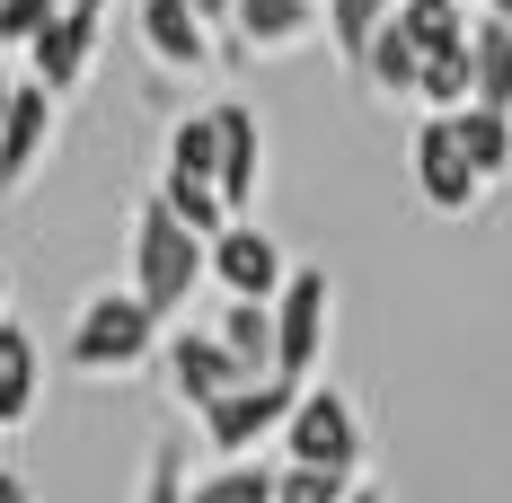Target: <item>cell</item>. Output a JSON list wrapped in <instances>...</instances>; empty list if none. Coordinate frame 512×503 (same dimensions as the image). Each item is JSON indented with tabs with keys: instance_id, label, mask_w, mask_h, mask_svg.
Instances as JSON below:
<instances>
[{
	"instance_id": "cell-24",
	"label": "cell",
	"mask_w": 512,
	"mask_h": 503,
	"mask_svg": "<svg viewBox=\"0 0 512 503\" xmlns=\"http://www.w3.org/2000/svg\"><path fill=\"white\" fill-rule=\"evenodd\" d=\"M274 503H345V477H327V468H274Z\"/></svg>"
},
{
	"instance_id": "cell-25",
	"label": "cell",
	"mask_w": 512,
	"mask_h": 503,
	"mask_svg": "<svg viewBox=\"0 0 512 503\" xmlns=\"http://www.w3.org/2000/svg\"><path fill=\"white\" fill-rule=\"evenodd\" d=\"M53 9L45 0H0V53H27L36 45V27H45Z\"/></svg>"
},
{
	"instance_id": "cell-20",
	"label": "cell",
	"mask_w": 512,
	"mask_h": 503,
	"mask_svg": "<svg viewBox=\"0 0 512 503\" xmlns=\"http://www.w3.org/2000/svg\"><path fill=\"white\" fill-rule=\"evenodd\" d=\"M415 106H433V115H460V106H468V36H460V45H442V53H424Z\"/></svg>"
},
{
	"instance_id": "cell-2",
	"label": "cell",
	"mask_w": 512,
	"mask_h": 503,
	"mask_svg": "<svg viewBox=\"0 0 512 503\" xmlns=\"http://www.w3.org/2000/svg\"><path fill=\"white\" fill-rule=\"evenodd\" d=\"M62 353H71V371H89V380H124V371H142L159 353V318L133 301L124 283H106V292H89V301L71 309Z\"/></svg>"
},
{
	"instance_id": "cell-22",
	"label": "cell",
	"mask_w": 512,
	"mask_h": 503,
	"mask_svg": "<svg viewBox=\"0 0 512 503\" xmlns=\"http://www.w3.org/2000/svg\"><path fill=\"white\" fill-rule=\"evenodd\" d=\"M151 195L168 203V212H177V221H186V230H195V239H212V230H221V221H230V212H221V195H212L204 177H159Z\"/></svg>"
},
{
	"instance_id": "cell-4",
	"label": "cell",
	"mask_w": 512,
	"mask_h": 503,
	"mask_svg": "<svg viewBox=\"0 0 512 503\" xmlns=\"http://www.w3.org/2000/svg\"><path fill=\"white\" fill-rule=\"evenodd\" d=\"M274 442H283V459H292V468H327V477H345V486H354L362 459H371L362 415H354V398H345V389H301Z\"/></svg>"
},
{
	"instance_id": "cell-31",
	"label": "cell",
	"mask_w": 512,
	"mask_h": 503,
	"mask_svg": "<svg viewBox=\"0 0 512 503\" xmlns=\"http://www.w3.org/2000/svg\"><path fill=\"white\" fill-rule=\"evenodd\" d=\"M0 318H9V265H0Z\"/></svg>"
},
{
	"instance_id": "cell-15",
	"label": "cell",
	"mask_w": 512,
	"mask_h": 503,
	"mask_svg": "<svg viewBox=\"0 0 512 503\" xmlns=\"http://www.w3.org/2000/svg\"><path fill=\"white\" fill-rule=\"evenodd\" d=\"M468 106L512 115V36L495 18H468Z\"/></svg>"
},
{
	"instance_id": "cell-8",
	"label": "cell",
	"mask_w": 512,
	"mask_h": 503,
	"mask_svg": "<svg viewBox=\"0 0 512 503\" xmlns=\"http://www.w3.org/2000/svg\"><path fill=\"white\" fill-rule=\"evenodd\" d=\"M301 389H283V380H239V389H221L204 406V442L212 459H256L274 433H283V415H292Z\"/></svg>"
},
{
	"instance_id": "cell-30",
	"label": "cell",
	"mask_w": 512,
	"mask_h": 503,
	"mask_svg": "<svg viewBox=\"0 0 512 503\" xmlns=\"http://www.w3.org/2000/svg\"><path fill=\"white\" fill-rule=\"evenodd\" d=\"M345 503H389V495H380L371 477H354V486H345Z\"/></svg>"
},
{
	"instance_id": "cell-12",
	"label": "cell",
	"mask_w": 512,
	"mask_h": 503,
	"mask_svg": "<svg viewBox=\"0 0 512 503\" xmlns=\"http://www.w3.org/2000/svg\"><path fill=\"white\" fill-rule=\"evenodd\" d=\"M133 27H142V45H151L159 71H186V80H195V71H212V62H221L212 27L186 9V0H142V9H133Z\"/></svg>"
},
{
	"instance_id": "cell-18",
	"label": "cell",
	"mask_w": 512,
	"mask_h": 503,
	"mask_svg": "<svg viewBox=\"0 0 512 503\" xmlns=\"http://www.w3.org/2000/svg\"><path fill=\"white\" fill-rule=\"evenodd\" d=\"M186 503H274V468L265 459H221L212 477H186Z\"/></svg>"
},
{
	"instance_id": "cell-26",
	"label": "cell",
	"mask_w": 512,
	"mask_h": 503,
	"mask_svg": "<svg viewBox=\"0 0 512 503\" xmlns=\"http://www.w3.org/2000/svg\"><path fill=\"white\" fill-rule=\"evenodd\" d=\"M186 9H195V18H204L212 36H221V27H230V0H186Z\"/></svg>"
},
{
	"instance_id": "cell-27",
	"label": "cell",
	"mask_w": 512,
	"mask_h": 503,
	"mask_svg": "<svg viewBox=\"0 0 512 503\" xmlns=\"http://www.w3.org/2000/svg\"><path fill=\"white\" fill-rule=\"evenodd\" d=\"M0 503H36V486H27L18 468H0Z\"/></svg>"
},
{
	"instance_id": "cell-16",
	"label": "cell",
	"mask_w": 512,
	"mask_h": 503,
	"mask_svg": "<svg viewBox=\"0 0 512 503\" xmlns=\"http://www.w3.org/2000/svg\"><path fill=\"white\" fill-rule=\"evenodd\" d=\"M212 336H221V353L239 362V380H274V309L265 301H230Z\"/></svg>"
},
{
	"instance_id": "cell-6",
	"label": "cell",
	"mask_w": 512,
	"mask_h": 503,
	"mask_svg": "<svg viewBox=\"0 0 512 503\" xmlns=\"http://www.w3.org/2000/svg\"><path fill=\"white\" fill-rule=\"evenodd\" d=\"M204 274L230 292V301H274L283 274H292V256H283V239H274L265 221H221V230L204 239Z\"/></svg>"
},
{
	"instance_id": "cell-19",
	"label": "cell",
	"mask_w": 512,
	"mask_h": 503,
	"mask_svg": "<svg viewBox=\"0 0 512 503\" xmlns=\"http://www.w3.org/2000/svg\"><path fill=\"white\" fill-rule=\"evenodd\" d=\"M398 0H318V18H327V45L345 53V71H362V45L380 36V18H389Z\"/></svg>"
},
{
	"instance_id": "cell-17",
	"label": "cell",
	"mask_w": 512,
	"mask_h": 503,
	"mask_svg": "<svg viewBox=\"0 0 512 503\" xmlns=\"http://www.w3.org/2000/svg\"><path fill=\"white\" fill-rule=\"evenodd\" d=\"M451 133H460L468 168H477L486 186L512 177V115H495V106H460V115H451Z\"/></svg>"
},
{
	"instance_id": "cell-11",
	"label": "cell",
	"mask_w": 512,
	"mask_h": 503,
	"mask_svg": "<svg viewBox=\"0 0 512 503\" xmlns=\"http://www.w3.org/2000/svg\"><path fill=\"white\" fill-rule=\"evenodd\" d=\"M159 362H168V398L195 406V415H204L221 389H239V362L221 353L212 327H177V336H159Z\"/></svg>"
},
{
	"instance_id": "cell-3",
	"label": "cell",
	"mask_w": 512,
	"mask_h": 503,
	"mask_svg": "<svg viewBox=\"0 0 512 503\" xmlns=\"http://www.w3.org/2000/svg\"><path fill=\"white\" fill-rule=\"evenodd\" d=\"M265 309H274V380L309 389L318 362H327V336H336V283H327V265H292Z\"/></svg>"
},
{
	"instance_id": "cell-28",
	"label": "cell",
	"mask_w": 512,
	"mask_h": 503,
	"mask_svg": "<svg viewBox=\"0 0 512 503\" xmlns=\"http://www.w3.org/2000/svg\"><path fill=\"white\" fill-rule=\"evenodd\" d=\"M45 9H71V18H106V0H45Z\"/></svg>"
},
{
	"instance_id": "cell-21",
	"label": "cell",
	"mask_w": 512,
	"mask_h": 503,
	"mask_svg": "<svg viewBox=\"0 0 512 503\" xmlns=\"http://www.w3.org/2000/svg\"><path fill=\"white\" fill-rule=\"evenodd\" d=\"M159 177H204V186H212V106H195V115L168 124V159H159Z\"/></svg>"
},
{
	"instance_id": "cell-23",
	"label": "cell",
	"mask_w": 512,
	"mask_h": 503,
	"mask_svg": "<svg viewBox=\"0 0 512 503\" xmlns=\"http://www.w3.org/2000/svg\"><path fill=\"white\" fill-rule=\"evenodd\" d=\"M142 503H186V451L177 442H151V459H142Z\"/></svg>"
},
{
	"instance_id": "cell-10",
	"label": "cell",
	"mask_w": 512,
	"mask_h": 503,
	"mask_svg": "<svg viewBox=\"0 0 512 503\" xmlns=\"http://www.w3.org/2000/svg\"><path fill=\"white\" fill-rule=\"evenodd\" d=\"M98 36H106V18H71V9H53L45 27H36V45H27V80H36L45 98H71V89L98 71Z\"/></svg>"
},
{
	"instance_id": "cell-14",
	"label": "cell",
	"mask_w": 512,
	"mask_h": 503,
	"mask_svg": "<svg viewBox=\"0 0 512 503\" xmlns=\"http://www.w3.org/2000/svg\"><path fill=\"white\" fill-rule=\"evenodd\" d=\"M239 53H292L318 36V0H230Z\"/></svg>"
},
{
	"instance_id": "cell-7",
	"label": "cell",
	"mask_w": 512,
	"mask_h": 503,
	"mask_svg": "<svg viewBox=\"0 0 512 503\" xmlns=\"http://www.w3.org/2000/svg\"><path fill=\"white\" fill-rule=\"evenodd\" d=\"M407 168H415V195L433 203L442 221H468V212L486 203V177L468 168L460 133H451V115H424V124H415V142H407Z\"/></svg>"
},
{
	"instance_id": "cell-5",
	"label": "cell",
	"mask_w": 512,
	"mask_h": 503,
	"mask_svg": "<svg viewBox=\"0 0 512 503\" xmlns=\"http://www.w3.org/2000/svg\"><path fill=\"white\" fill-rule=\"evenodd\" d=\"M256 186H265V124L248 98H212V195H221V212L248 221Z\"/></svg>"
},
{
	"instance_id": "cell-9",
	"label": "cell",
	"mask_w": 512,
	"mask_h": 503,
	"mask_svg": "<svg viewBox=\"0 0 512 503\" xmlns=\"http://www.w3.org/2000/svg\"><path fill=\"white\" fill-rule=\"evenodd\" d=\"M53 115L62 98H45L36 80H9V106H0V195H18L53 151Z\"/></svg>"
},
{
	"instance_id": "cell-32",
	"label": "cell",
	"mask_w": 512,
	"mask_h": 503,
	"mask_svg": "<svg viewBox=\"0 0 512 503\" xmlns=\"http://www.w3.org/2000/svg\"><path fill=\"white\" fill-rule=\"evenodd\" d=\"M0 106H9V62H0Z\"/></svg>"
},
{
	"instance_id": "cell-29",
	"label": "cell",
	"mask_w": 512,
	"mask_h": 503,
	"mask_svg": "<svg viewBox=\"0 0 512 503\" xmlns=\"http://www.w3.org/2000/svg\"><path fill=\"white\" fill-rule=\"evenodd\" d=\"M477 18H495V27L512 36V0H477Z\"/></svg>"
},
{
	"instance_id": "cell-1",
	"label": "cell",
	"mask_w": 512,
	"mask_h": 503,
	"mask_svg": "<svg viewBox=\"0 0 512 503\" xmlns=\"http://www.w3.org/2000/svg\"><path fill=\"white\" fill-rule=\"evenodd\" d=\"M124 265H133V274H124V292L168 327L177 309L195 301V283H204V239H195V230H186L159 195H142V203H133V248H124Z\"/></svg>"
},
{
	"instance_id": "cell-13",
	"label": "cell",
	"mask_w": 512,
	"mask_h": 503,
	"mask_svg": "<svg viewBox=\"0 0 512 503\" xmlns=\"http://www.w3.org/2000/svg\"><path fill=\"white\" fill-rule=\"evenodd\" d=\"M45 406V345L27 336V318H0V433L36 424Z\"/></svg>"
}]
</instances>
